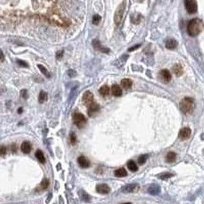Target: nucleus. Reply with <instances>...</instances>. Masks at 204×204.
<instances>
[{
    "instance_id": "f257e3e1",
    "label": "nucleus",
    "mask_w": 204,
    "mask_h": 204,
    "mask_svg": "<svg viewBox=\"0 0 204 204\" xmlns=\"http://www.w3.org/2000/svg\"><path fill=\"white\" fill-rule=\"evenodd\" d=\"M204 29V23L198 18H193L189 21L187 25V32L190 36L196 37Z\"/></svg>"
},
{
    "instance_id": "f03ea898",
    "label": "nucleus",
    "mask_w": 204,
    "mask_h": 204,
    "mask_svg": "<svg viewBox=\"0 0 204 204\" xmlns=\"http://www.w3.org/2000/svg\"><path fill=\"white\" fill-rule=\"evenodd\" d=\"M180 108L185 114H192L195 108L194 100L191 97H185L180 102Z\"/></svg>"
},
{
    "instance_id": "7ed1b4c3",
    "label": "nucleus",
    "mask_w": 204,
    "mask_h": 204,
    "mask_svg": "<svg viewBox=\"0 0 204 204\" xmlns=\"http://www.w3.org/2000/svg\"><path fill=\"white\" fill-rule=\"evenodd\" d=\"M126 6V1H123L118 6L116 11H115L114 21L115 24H116V25H119L121 23L123 18L124 13H125V11Z\"/></svg>"
},
{
    "instance_id": "20e7f679",
    "label": "nucleus",
    "mask_w": 204,
    "mask_h": 204,
    "mask_svg": "<svg viewBox=\"0 0 204 204\" xmlns=\"http://www.w3.org/2000/svg\"><path fill=\"white\" fill-rule=\"evenodd\" d=\"M73 121L75 125L80 129L85 126L87 123V119L84 114L80 113H75L73 115Z\"/></svg>"
},
{
    "instance_id": "39448f33",
    "label": "nucleus",
    "mask_w": 204,
    "mask_h": 204,
    "mask_svg": "<svg viewBox=\"0 0 204 204\" xmlns=\"http://www.w3.org/2000/svg\"><path fill=\"white\" fill-rule=\"evenodd\" d=\"M185 6L187 11L190 14H193L197 11V3L194 0H187L185 1Z\"/></svg>"
},
{
    "instance_id": "423d86ee",
    "label": "nucleus",
    "mask_w": 204,
    "mask_h": 204,
    "mask_svg": "<svg viewBox=\"0 0 204 204\" xmlns=\"http://www.w3.org/2000/svg\"><path fill=\"white\" fill-rule=\"evenodd\" d=\"M82 101L86 106H89L91 104L94 103V95H93L92 93L89 91H86L84 93L83 96H82Z\"/></svg>"
},
{
    "instance_id": "0eeeda50",
    "label": "nucleus",
    "mask_w": 204,
    "mask_h": 204,
    "mask_svg": "<svg viewBox=\"0 0 204 204\" xmlns=\"http://www.w3.org/2000/svg\"><path fill=\"white\" fill-rule=\"evenodd\" d=\"M87 108H88L87 113H88L89 116L90 117H94L100 110L99 105L97 103H96V102H94V103L91 104L89 106H88Z\"/></svg>"
},
{
    "instance_id": "6e6552de",
    "label": "nucleus",
    "mask_w": 204,
    "mask_h": 204,
    "mask_svg": "<svg viewBox=\"0 0 204 204\" xmlns=\"http://www.w3.org/2000/svg\"><path fill=\"white\" fill-rule=\"evenodd\" d=\"M92 44L93 47H94V48L96 50H98V51H100L103 53H106V54L109 53L110 51L109 48H106V47H104L103 46H102L101 42L99 40H98L97 39L93 40Z\"/></svg>"
},
{
    "instance_id": "1a4fd4ad",
    "label": "nucleus",
    "mask_w": 204,
    "mask_h": 204,
    "mask_svg": "<svg viewBox=\"0 0 204 204\" xmlns=\"http://www.w3.org/2000/svg\"><path fill=\"white\" fill-rule=\"evenodd\" d=\"M139 188L140 186L138 184H129L125 186V187L122 188V192L123 193H134L138 191Z\"/></svg>"
},
{
    "instance_id": "9d476101",
    "label": "nucleus",
    "mask_w": 204,
    "mask_h": 204,
    "mask_svg": "<svg viewBox=\"0 0 204 204\" xmlns=\"http://www.w3.org/2000/svg\"><path fill=\"white\" fill-rule=\"evenodd\" d=\"M191 130L189 127H183L179 132V138H180L181 140H187L189 138L190 135H191Z\"/></svg>"
},
{
    "instance_id": "9b49d317",
    "label": "nucleus",
    "mask_w": 204,
    "mask_h": 204,
    "mask_svg": "<svg viewBox=\"0 0 204 204\" xmlns=\"http://www.w3.org/2000/svg\"><path fill=\"white\" fill-rule=\"evenodd\" d=\"M96 191L100 194H108L110 191V188L107 184L102 183L96 186Z\"/></svg>"
},
{
    "instance_id": "f8f14e48",
    "label": "nucleus",
    "mask_w": 204,
    "mask_h": 204,
    "mask_svg": "<svg viewBox=\"0 0 204 204\" xmlns=\"http://www.w3.org/2000/svg\"><path fill=\"white\" fill-rule=\"evenodd\" d=\"M159 75H160L161 79L164 82L168 83L170 82L171 76L169 70H168L166 69H163L161 70V72H159Z\"/></svg>"
},
{
    "instance_id": "ddd939ff",
    "label": "nucleus",
    "mask_w": 204,
    "mask_h": 204,
    "mask_svg": "<svg viewBox=\"0 0 204 204\" xmlns=\"http://www.w3.org/2000/svg\"><path fill=\"white\" fill-rule=\"evenodd\" d=\"M77 162L79 166L83 168H87L89 167L90 166V161L89 159L84 156L79 157L77 159Z\"/></svg>"
},
{
    "instance_id": "4468645a",
    "label": "nucleus",
    "mask_w": 204,
    "mask_h": 204,
    "mask_svg": "<svg viewBox=\"0 0 204 204\" xmlns=\"http://www.w3.org/2000/svg\"><path fill=\"white\" fill-rule=\"evenodd\" d=\"M21 152L25 154H28L32 151V144L29 141H24L21 145Z\"/></svg>"
},
{
    "instance_id": "2eb2a0df",
    "label": "nucleus",
    "mask_w": 204,
    "mask_h": 204,
    "mask_svg": "<svg viewBox=\"0 0 204 204\" xmlns=\"http://www.w3.org/2000/svg\"><path fill=\"white\" fill-rule=\"evenodd\" d=\"M172 71L174 74L177 77H180L183 74V69L180 64H176L172 67Z\"/></svg>"
},
{
    "instance_id": "dca6fc26",
    "label": "nucleus",
    "mask_w": 204,
    "mask_h": 204,
    "mask_svg": "<svg viewBox=\"0 0 204 204\" xmlns=\"http://www.w3.org/2000/svg\"><path fill=\"white\" fill-rule=\"evenodd\" d=\"M177 46H178V42L176 40L173 38L168 39L165 43V47L168 49H174Z\"/></svg>"
},
{
    "instance_id": "f3484780",
    "label": "nucleus",
    "mask_w": 204,
    "mask_h": 204,
    "mask_svg": "<svg viewBox=\"0 0 204 204\" xmlns=\"http://www.w3.org/2000/svg\"><path fill=\"white\" fill-rule=\"evenodd\" d=\"M112 94L115 97H120L122 95V89L117 84H114L111 87Z\"/></svg>"
},
{
    "instance_id": "a211bd4d",
    "label": "nucleus",
    "mask_w": 204,
    "mask_h": 204,
    "mask_svg": "<svg viewBox=\"0 0 204 204\" xmlns=\"http://www.w3.org/2000/svg\"><path fill=\"white\" fill-rule=\"evenodd\" d=\"M121 84L123 88L126 89H129L131 88L132 87V82L131 79L126 78L121 80Z\"/></svg>"
},
{
    "instance_id": "6ab92c4d",
    "label": "nucleus",
    "mask_w": 204,
    "mask_h": 204,
    "mask_svg": "<svg viewBox=\"0 0 204 204\" xmlns=\"http://www.w3.org/2000/svg\"><path fill=\"white\" fill-rule=\"evenodd\" d=\"M127 171L124 168H120L114 171V175L116 177H125L127 175Z\"/></svg>"
},
{
    "instance_id": "aec40b11",
    "label": "nucleus",
    "mask_w": 204,
    "mask_h": 204,
    "mask_svg": "<svg viewBox=\"0 0 204 204\" xmlns=\"http://www.w3.org/2000/svg\"><path fill=\"white\" fill-rule=\"evenodd\" d=\"M37 67L38 68V69L40 70V72L45 75V76L48 78V79H49L51 77V74L50 73L48 72V70L47 69V68L45 67V66H43V65L42 64H38L37 65Z\"/></svg>"
},
{
    "instance_id": "412c9836",
    "label": "nucleus",
    "mask_w": 204,
    "mask_h": 204,
    "mask_svg": "<svg viewBox=\"0 0 204 204\" xmlns=\"http://www.w3.org/2000/svg\"><path fill=\"white\" fill-rule=\"evenodd\" d=\"M35 157L37 158L38 160L42 164L45 163V158L44 157L43 152L40 149H37L36 153H35Z\"/></svg>"
},
{
    "instance_id": "4be33fe9",
    "label": "nucleus",
    "mask_w": 204,
    "mask_h": 204,
    "mask_svg": "<svg viewBox=\"0 0 204 204\" xmlns=\"http://www.w3.org/2000/svg\"><path fill=\"white\" fill-rule=\"evenodd\" d=\"M176 154L175 153L170 152H168L166 156V161L168 163H173L176 160Z\"/></svg>"
},
{
    "instance_id": "5701e85b",
    "label": "nucleus",
    "mask_w": 204,
    "mask_h": 204,
    "mask_svg": "<svg viewBox=\"0 0 204 204\" xmlns=\"http://www.w3.org/2000/svg\"><path fill=\"white\" fill-rule=\"evenodd\" d=\"M48 99V94L47 93L43 91H41L39 94L38 96V101L40 104H43L47 101Z\"/></svg>"
},
{
    "instance_id": "b1692460",
    "label": "nucleus",
    "mask_w": 204,
    "mask_h": 204,
    "mask_svg": "<svg viewBox=\"0 0 204 204\" xmlns=\"http://www.w3.org/2000/svg\"><path fill=\"white\" fill-rule=\"evenodd\" d=\"M127 166L128 168V169L132 172L136 171H137V170H138V167H137L136 163L132 160H130L127 162Z\"/></svg>"
},
{
    "instance_id": "393cba45",
    "label": "nucleus",
    "mask_w": 204,
    "mask_h": 204,
    "mask_svg": "<svg viewBox=\"0 0 204 204\" xmlns=\"http://www.w3.org/2000/svg\"><path fill=\"white\" fill-rule=\"evenodd\" d=\"M99 92L103 96H106L109 94L110 88L109 87V86H106V85L103 86L99 89Z\"/></svg>"
},
{
    "instance_id": "a878e982",
    "label": "nucleus",
    "mask_w": 204,
    "mask_h": 204,
    "mask_svg": "<svg viewBox=\"0 0 204 204\" xmlns=\"http://www.w3.org/2000/svg\"><path fill=\"white\" fill-rule=\"evenodd\" d=\"M148 158V154H141L138 157V158H137V163H139V165H143L146 163Z\"/></svg>"
},
{
    "instance_id": "bb28decb",
    "label": "nucleus",
    "mask_w": 204,
    "mask_h": 204,
    "mask_svg": "<svg viewBox=\"0 0 204 204\" xmlns=\"http://www.w3.org/2000/svg\"><path fill=\"white\" fill-rule=\"evenodd\" d=\"M148 192L151 194H153V195L157 194L159 192V188L158 185H153L152 186H151V187L149 188Z\"/></svg>"
},
{
    "instance_id": "cd10ccee",
    "label": "nucleus",
    "mask_w": 204,
    "mask_h": 204,
    "mask_svg": "<svg viewBox=\"0 0 204 204\" xmlns=\"http://www.w3.org/2000/svg\"><path fill=\"white\" fill-rule=\"evenodd\" d=\"M70 143L72 145H75V144L77 143V136L75 135V132H71L70 134Z\"/></svg>"
},
{
    "instance_id": "c85d7f7f",
    "label": "nucleus",
    "mask_w": 204,
    "mask_h": 204,
    "mask_svg": "<svg viewBox=\"0 0 204 204\" xmlns=\"http://www.w3.org/2000/svg\"><path fill=\"white\" fill-rule=\"evenodd\" d=\"M101 21V16L99 15H95L92 17V23L94 25H98Z\"/></svg>"
},
{
    "instance_id": "c756f323",
    "label": "nucleus",
    "mask_w": 204,
    "mask_h": 204,
    "mask_svg": "<svg viewBox=\"0 0 204 204\" xmlns=\"http://www.w3.org/2000/svg\"><path fill=\"white\" fill-rule=\"evenodd\" d=\"M172 176H173V175L171 174H170V173H163V174L159 175V178L162 180H165L171 178Z\"/></svg>"
},
{
    "instance_id": "7c9ffc66",
    "label": "nucleus",
    "mask_w": 204,
    "mask_h": 204,
    "mask_svg": "<svg viewBox=\"0 0 204 204\" xmlns=\"http://www.w3.org/2000/svg\"><path fill=\"white\" fill-rule=\"evenodd\" d=\"M48 185H49V181H48L47 179L45 178L42 180V181L40 183V188L42 190H45L48 188Z\"/></svg>"
},
{
    "instance_id": "2f4dec72",
    "label": "nucleus",
    "mask_w": 204,
    "mask_h": 204,
    "mask_svg": "<svg viewBox=\"0 0 204 204\" xmlns=\"http://www.w3.org/2000/svg\"><path fill=\"white\" fill-rule=\"evenodd\" d=\"M16 63L21 67L28 68L29 67V65H28L27 62H26L25 61H23V60H20V59H16Z\"/></svg>"
},
{
    "instance_id": "473e14b6",
    "label": "nucleus",
    "mask_w": 204,
    "mask_h": 204,
    "mask_svg": "<svg viewBox=\"0 0 204 204\" xmlns=\"http://www.w3.org/2000/svg\"><path fill=\"white\" fill-rule=\"evenodd\" d=\"M64 50H60L57 51L56 52V55H55V57H56L57 60H60L62 59L63 56H64Z\"/></svg>"
},
{
    "instance_id": "72a5a7b5",
    "label": "nucleus",
    "mask_w": 204,
    "mask_h": 204,
    "mask_svg": "<svg viewBox=\"0 0 204 204\" xmlns=\"http://www.w3.org/2000/svg\"><path fill=\"white\" fill-rule=\"evenodd\" d=\"M67 75L70 77V78H74L77 75V73L75 70H73V69H70L67 71Z\"/></svg>"
},
{
    "instance_id": "f704fd0d",
    "label": "nucleus",
    "mask_w": 204,
    "mask_h": 204,
    "mask_svg": "<svg viewBox=\"0 0 204 204\" xmlns=\"http://www.w3.org/2000/svg\"><path fill=\"white\" fill-rule=\"evenodd\" d=\"M7 152V149L5 146H1V148H0V154L1 156H4V154H6Z\"/></svg>"
},
{
    "instance_id": "c9c22d12",
    "label": "nucleus",
    "mask_w": 204,
    "mask_h": 204,
    "mask_svg": "<svg viewBox=\"0 0 204 204\" xmlns=\"http://www.w3.org/2000/svg\"><path fill=\"white\" fill-rule=\"evenodd\" d=\"M21 97H23V99H26L28 98V93H27V90H26V89H23V90H21Z\"/></svg>"
},
{
    "instance_id": "e433bc0d",
    "label": "nucleus",
    "mask_w": 204,
    "mask_h": 204,
    "mask_svg": "<svg viewBox=\"0 0 204 204\" xmlns=\"http://www.w3.org/2000/svg\"><path fill=\"white\" fill-rule=\"evenodd\" d=\"M141 47V45L140 44H138V45H136L135 46H133V47H132L131 48H130L129 49H128V52H132V51H135L136 50H137V48H139L140 47Z\"/></svg>"
},
{
    "instance_id": "4c0bfd02",
    "label": "nucleus",
    "mask_w": 204,
    "mask_h": 204,
    "mask_svg": "<svg viewBox=\"0 0 204 204\" xmlns=\"http://www.w3.org/2000/svg\"><path fill=\"white\" fill-rule=\"evenodd\" d=\"M0 55H1V62L3 63V62H4V55L3 52V51L1 50V54H0Z\"/></svg>"
},
{
    "instance_id": "58836bf2",
    "label": "nucleus",
    "mask_w": 204,
    "mask_h": 204,
    "mask_svg": "<svg viewBox=\"0 0 204 204\" xmlns=\"http://www.w3.org/2000/svg\"><path fill=\"white\" fill-rule=\"evenodd\" d=\"M23 110L22 108H20L18 109V114H21L22 113H23Z\"/></svg>"
},
{
    "instance_id": "ea45409f",
    "label": "nucleus",
    "mask_w": 204,
    "mask_h": 204,
    "mask_svg": "<svg viewBox=\"0 0 204 204\" xmlns=\"http://www.w3.org/2000/svg\"><path fill=\"white\" fill-rule=\"evenodd\" d=\"M122 204H131V203H130V202H127V203H122Z\"/></svg>"
}]
</instances>
